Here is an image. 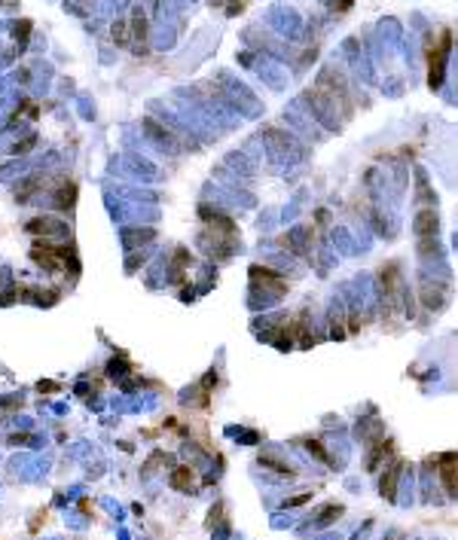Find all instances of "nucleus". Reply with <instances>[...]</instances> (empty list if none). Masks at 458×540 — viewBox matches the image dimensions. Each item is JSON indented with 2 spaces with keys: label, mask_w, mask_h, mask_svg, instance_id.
<instances>
[{
  "label": "nucleus",
  "mask_w": 458,
  "mask_h": 540,
  "mask_svg": "<svg viewBox=\"0 0 458 540\" xmlns=\"http://www.w3.org/2000/svg\"><path fill=\"white\" fill-rule=\"evenodd\" d=\"M190 482H192L190 467H177L174 473H171V485H174V488H190Z\"/></svg>",
  "instance_id": "obj_1"
}]
</instances>
